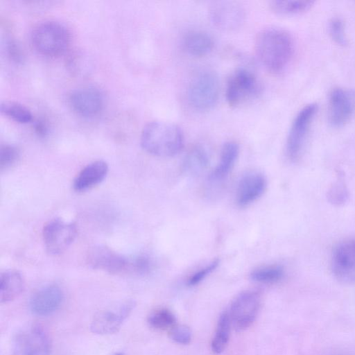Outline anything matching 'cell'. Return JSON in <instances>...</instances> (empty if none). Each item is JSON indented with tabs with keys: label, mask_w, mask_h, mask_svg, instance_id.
<instances>
[{
	"label": "cell",
	"mask_w": 355,
	"mask_h": 355,
	"mask_svg": "<svg viewBox=\"0 0 355 355\" xmlns=\"http://www.w3.org/2000/svg\"><path fill=\"white\" fill-rule=\"evenodd\" d=\"M255 51L261 64L270 71H282L294 52L293 37L286 31L269 27L263 29L255 40Z\"/></svg>",
	"instance_id": "6da1fadb"
},
{
	"label": "cell",
	"mask_w": 355,
	"mask_h": 355,
	"mask_svg": "<svg viewBox=\"0 0 355 355\" xmlns=\"http://www.w3.org/2000/svg\"><path fill=\"white\" fill-rule=\"evenodd\" d=\"M183 144L182 130L168 122L151 121L144 127L141 134L142 148L157 157H173L181 150Z\"/></svg>",
	"instance_id": "7a4b0ae2"
},
{
	"label": "cell",
	"mask_w": 355,
	"mask_h": 355,
	"mask_svg": "<svg viewBox=\"0 0 355 355\" xmlns=\"http://www.w3.org/2000/svg\"><path fill=\"white\" fill-rule=\"evenodd\" d=\"M31 39L38 53L48 57H55L62 55L68 49L70 33L62 23L48 20L35 26Z\"/></svg>",
	"instance_id": "3957f363"
},
{
	"label": "cell",
	"mask_w": 355,
	"mask_h": 355,
	"mask_svg": "<svg viewBox=\"0 0 355 355\" xmlns=\"http://www.w3.org/2000/svg\"><path fill=\"white\" fill-rule=\"evenodd\" d=\"M220 83L217 74L211 70L198 73L189 83L187 98L189 104L199 111L211 109L217 103Z\"/></svg>",
	"instance_id": "277c9868"
},
{
	"label": "cell",
	"mask_w": 355,
	"mask_h": 355,
	"mask_svg": "<svg viewBox=\"0 0 355 355\" xmlns=\"http://www.w3.org/2000/svg\"><path fill=\"white\" fill-rule=\"evenodd\" d=\"M317 110L316 103H309L304 106L295 116L286 144V155L291 161L296 162L300 158Z\"/></svg>",
	"instance_id": "5b68a950"
},
{
	"label": "cell",
	"mask_w": 355,
	"mask_h": 355,
	"mask_svg": "<svg viewBox=\"0 0 355 355\" xmlns=\"http://www.w3.org/2000/svg\"><path fill=\"white\" fill-rule=\"evenodd\" d=\"M13 355H50L51 344L45 331L38 325L19 330L12 337Z\"/></svg>",
	"instance_id": "8992f818"
},
{
	"label": "cell",
	"mask_w": 355,
	"mask_h": 355,
	"mask_svg": "<svg viewBox=\"0 0 355 355\" xmlns=\"http://www.w3.org/2000/svg\"><path fill=\"white\" fill-rule=\"evenodd\" d=\"M259 91L256 76L245 68H238L227 81L226 99L230 106L237 107L254 98Z\"/></svg>",
	"instance_id": "52a82bcc"
},
{
	"label": "cell",
	"mask_w": 355,
	"mask_h": 355,
	"mask_svg": "<svg viewBox=\"0 0 355 355\" xmlns=\"http://www.w3.org/2000/svg\"><path fill=\"white\" fill-rule=\"evenodd\" d=\"M77 227L72 222L53 218L44 226L42 236L46 251L52 255L64 252L74 241Z\"/></svg>",
	"instance_id": "ba28073f"
},
{
	"label": "cell",
	"mask_w": 355,
	"mask_h": 355,
	"mask_svg": "<svg viewBox=\"0 0 355 355\" xmlns=\"http://www.w3.org/2000/svg\"><path fill=\"white\" fill-rule=\"evenodd\" d=\"M261 305L258 292L245 291L233 300L229 311L232 325L237 331L248 329L253 323Z\"/></svg>",
	"instance_id": "9c48e42d"
},
{
	"label": "cell",
	"mask_w": 355,
	"mask_h": 355,
	"mask_svg": "<svg viewBox=\"0 0 355 355\" xmlns=\"http://www.w3.org/2000/svg\"><path fill=\"white\" fill-rule=\"evenodd\" d=\"M355 113V91L334 88L329 96L328 119L331 126L345 125Z\"/></svg>",
	"instance_id": "30bf717a"
},
{
	"label": "cell",
	"mask_w": 355,
	"mask_h": 355,
	"mask_svg": "<svg viewBox=\"0 0 355 355\" xmlns=\"http://www.w3.org/2000/svg\"><path fill=\"white\" fill-rule=\"evenodd\" d=\"M331 266L332 273L338 282L355 284V239L345 240L335 247Z\"/></svg>",
	"instance_id": "8fae6325"
},
{
	"label": "cell",
	"mask_w": 355,
	"mask_h": 355,
	"mask_svg": "<svg viewBox=\"0 0 355 355\" xmlns=\"http://www.w3.org/2000/svg\"><path fill=\"white\" fill-rule=\"evenodd\" d=\"M87 261L94 269L115 275L130 274V257L122 255L105 245L91 248L87 254Z\"/></svg>",
	"instance_id": "7c38bea8"
},
{
	"label": "cell",
	"mask_w": 355,
	"mask_h": 355,
	"mask_svg": "<svg viewBox=\"0 0 355 355\" xmlns=\"http://www.w3.org/2000/svg\"><path fill=\"white\" fill-rule=\"evenodd\" d=\"M135 305L132 300H129L117 308L99 311L92 320L91 331L99 335H109L117 332Z\"/></svg>",
	"instance_id": "4fadbf2b"
},
{
	"label": "cell",
	"mask_w": 355,
	"mask_h": 355,
	"mask_svg": "<svg viewBox=\"0 0 355 355\" xmlns=\"http://www.w3.org/2000/svg\"><path fill=\"white\" fill-rule=\"evenodd\" d=\"M212 24L223 31H234L244 23L245 12L243 8L234 1H222L213 3L209 8Z\"/></svg>",
	"instance_id": "5bb4252c"
},
{
	"label": "cell",
	"mask_w": 355,
	"mask_h": 355,
	"mask_svg": "<svg viewBox=\"0 0 355 355\" xmlns=\"http://www.w3.org/2000/svg\"><path fill=\"white\" fill-rule=\"evenodd\" d=\"M68 102L74 112L84 117L96 116L103 107V96L94 87H80L71 91Z\"/></svg>",
	"instance_id": "9a60e30c"
},
{
	"label": "cell",
	"mask_w": 355,
	"mask_h": 355,
	"mask_svg": "<svg viewBox=\"0 0 355 355\" xmlns=\"http://www.w3.org/2000/svg\"><path fill=\"white\" fill-rule=\"evenodd\" d=\"M267 180L259 171H250L240 178L236 190V202L241 207H247L265 192Z\"/></svg>",
	"instance_id": "2e32d148"
},
{
	"label": "cell",
	"mask_w": 355,
	"mask_h": 355,
	"mask_svg": "<svg viewBox=\"0 0 355 355\" xmlns=\"http://www.w3.org/2000/svg\"><path fill=\"white\" fill-rule=\"evenodd\" d=\"M63 297V292L58 286L51 284L43 286L30 298L29 309L37 316L49 315L59 309Z\"/></svg>",
	"instance_id": "e0dca14e"
},
{
	"label": "cell",
	"mask_w": 355,
	"mask_h": 355,
	"mask_svg": "<svg viewBox=\"0 0 355 355\" xmlns=\"http://www.w3.org/2000/svg\"><path fill=\"white\" fill-rule=\"evenodd\" d=\"M108 173V165L103 160H96L85 166L76 175L73 187L78 192L86 191L102 182Z\"/></svg>",
	"instance_id": "ac0fdd59"
},
{
	"label": "cell",
	"mask_w": 355,
	"mask_h": 355,
	"mask_svg": "<svg viewBox=\"0 0 355 355\" xmlns=\"http://www.w3.org/2000/svg\"><path fill=\"white\" fill-rule=\"evenodd\" d=\"M239 154V146L234 141L226 142L222 147L219 161L209 176L211 183L225 180L233 169Z\"/></svg>",
	"instance_id": "d6986e66"
},
{
	"label": "cell",
	"mask_w": 355,
	"mask_h": 355,
	"mask_svg": "<svg viewBox=\"0 0 355 355\" xmlns=\"http://www.w3.org/2000/svg\"><path fill=\"white\" fill-rule=\"evenodd\" d=\"M24 288L21 274L14 270L4 271L0 277V301L6 304L16 299Z\"/></svg>",
	"instance_id": "ffe728a7"
},
{
	"label": "cell",
	"mask_w": 355,
	"mask_h": 355,
	"mask_svg": "<svg viewBox=\"0 0 355 355\" xmlns=\"http://www.w3.org/2000/svg\"><path fill=\"white\" fill-rule=\"evenodd\" d=\"M211 37L202 31H192L186 34L183 39V47L187 53L195 57L208 54L213 49Z\"/></svg>",
	"instance_id": "44dd1931"
},
{
	"label": "cell",
	"mask_w": 355,
	"mask_h": 355,
	"mask_svg": "<svg viewBox=\"0 0 355 355\" xmlns=\"http://www.w3.org/2000/svg\"><path fill=\"white\" fill-rule=\"evenodd\" d=\"M209 160V155L206 148L201 145H197L186 155L183 161V169L189 175H200L206 170Z\"/></svg>",
	"instance_id": "7402d4cb"
},
{
	"label": "cell",
	"mask_w": 355,
	"mask_h": 355,
	"mask_svg": "<svg viewBox=\"0 0 355 355\" xmlns=\"http://www.w3.org/2000/svg\"><path fill=\"white\" fill-rule=\"evenodd\" d=\"M314 3L312 0H274L270 1L269 6L276 13L293 15L309 10Z\"/></svg>",
	"instance_id": "603a6c76"
},
{
	"label": "cell",
	"mask_w": 355,
	"mask_h": 355,
	"mask_svg": "<svg viewBox=\"0 0 355 355\" xmlns=\"http://www.w3.org/2000/svg\"><path fill=\"white\" fill-rule=\"evenodd\" d=\"M231 325L229 312L224 311L219 317L211 344V349L215 354H220L225 349L230 339Z\"/></svg>",
	"instance_id": "cb8c5ba5"
},
{
	"label": "cell",
	"mask_w": 355,
	"mask_h": 355,
	"mask_svg": "<svg viewBox=\"0 0 355 355\" xmlns=\"http://www.w3.org/2000/svg\"><path fill=\"white\" fill-rule=\"evenodd\" d=\"M284 276V269L281 265L270 264L258 267L250 273V278L262 284H272L279 282Z\"/></svg>",
	"instance_id": "d4e9b609"
},
{
	"label": "cell",
	"mask_w": 355,
	"mask_h": 355,
	"mask_svg": "<svg viewBox=\"0 0 355 355\" xmlns=\"http://www.w3.org/2000/svg\"><path fill=\"white\" fill-rule=\"evenodd\" d=\"M1 112L12 120L21 123H26L33 119V114L28 107L14 101L2 102Z\"/></svg>",
	"instance_id": "484cf974"
},
{
	"label": "cell",
	"mask_w": 355,
	"mask_h": 355,
	"mask_svg": "<svg viewBox=\"0 0 355 355\" xmlns=\"http://www.w3.org/2000/svg\"><path fill=\"white\" fill-rule=\"evenodd\" d=\"M327 198L328 201L335 205H344L349 198V191L343 175L338 174L336 180L329 187Z\"/></svg>",
	"instance_id": "4316f807"
},
{
	"label": "cell",
	"mask_w": 355,
	"mask_h": 355,
	"mask_svg": "<svg viewBox=\"0 0 355 355\" xmlns=\"http://www.w3.org/2000/svg\"><path fill=\"white\" fill-rule=\"evenodd\" d=\"M150 326L159 330L172 329L176 322L174 313L167 309H159L150 314L148 318Z\"/></svg>",
	"instance_id": "83f0119b"
},
{
	"label": "cell",
	"mask_w": 355,
	"mask_h": 355,
	"mask_svg": "<svg viewBox=\"0 0 355 355\" xmlns=\"http://www.w3.org/2000/svg\"><path fill=\"white\" fill-rule=\"evenodd\" d=\"M153 262L146 254H138L130 257V274L143 276L153 269Z\"/></svg>",
	"instance_id": "f1b7e54d"
},
{
	"label": "cell",
	"mask_w": 355,
	"mask_h": 355,
	"mask_svg": "<svg viewBox=\"0 0 355 355\" xmlns=\"http://www.w3.org/2000/svg\"><path fill=\"white\" fill-rule=\"evenodd\" d=\"M19 157V149L11 144H1L0 148V168L7 169L16 163Z\"/></svg>",
	"instance_id": "f546056e"
},
{
	"label": "cell",
	"mask_w": 355,
	"mask_h": 355,
	"mask_svg": "<svg viewBox=\"0 0 355 355\" xmlns=\"http://www.w3.org/2000/svg\"><path fill=\"white\" fill-rule=\"evenodd\" d=\"M329 33L331 38L335 43L340 46H345L347 43L345 27L340 18L334 17L329 24Z\"/></svg>",
	"instance_id": "4dcf8cb0"
},
{
	"label": "cell",
	"mask_w": 355,
	"mask_h": 355,
	"mask_svg": "<svg viewBox=\"0 0 355 355\" xmlns=\"http://www.w3.org/2000/svg\"><path fill=\"white\" fill-rule=\"evenodd\" d=\"M219 263L220 261L218 259H214L209 264L195 272L189 277L187 284L189 286H194L198 284L218 267Z\"/></svg>",
	"instance_id": "1f68e13d"
},
{
	"label": "cell",
	"mask_w": 355,
	"mask_h": 355,
	"mask_svg": "<svg viewBox=\"0 0 355 355\" xmlns=\"http://www.w3.org/2000/svg\"><path fill=\"white\" fill-rule=\"evenodd\" d=\"M170 337L176 343L187 345L191 342L192 333L184 325L175 326L171 329Z\"/></svg>",
	"instance_id": "d6a6232c"
},
{
	"label": "cell",
	"mask_w": 355,
	"mask_h": 355,
	"mask_svg": "<svg viewBox=\"0 0 355 355\" xmlns=\"http://www.w3.org/2000/svg\"><path fill=\"white\" fill-rule=\"evenodd\" d=\"M7 51L9 56L14 61L20 62L24 59L23 52L20 46L14 41L8 43Z\"/></svg>",
	"instance_id": "836d02e7"
},
{
	"label": "cell",
	"mask_w": 355,
	"mask_h": 355,
	"mask_svg": "<svg viewBox=\"0 0 355 355\" xmlns=\"http://www.w3.org/2000/svg\"><path fill=\"white\" fill-rule=\"evenodd\" d=\"M35 132L40 137L45 136L48 132L46 123L42 120L37 121L34 125Z\"/></svg>",
	"instance_id": "e575fe53"
},
{
	"label": "cell",
	"mask_w": 355,
	"mask_h": 355,
	"mask_svg": "<svg viewBox=\"0 0 355 355\" xmlns=\"http://www.w3.org/2000/svg\"><path fill=\"white\" fill-rule=\"evenodd\" d=\"M114 355H124V354L123 353L118 352V353L114 354Z\"/></svg>",
	"instance_id": "d590c367"
}]
</instances>
